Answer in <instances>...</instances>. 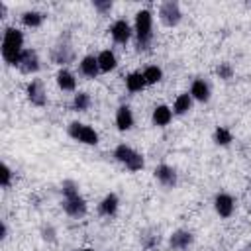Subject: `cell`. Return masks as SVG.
Returning a JSON list of instances; mask_svg holds the SVG:
<instances>
[{
	"instance_id": "1",
	"label": "cell",
	"mask_w": 251,
	"mask_h": 251,
	"mask_svg": "<svg viewBox=\"0 0 251 251\" xmlns=\"http://www.w3.org/2000/svg\"><path fill=\"white\" fill-rule=\"evenodd\" d=\"M2 59L8 65L18 67L20 57L24 53V33L16 27H6L2 35Z\"/></svg>"
},
{
	"instance_id": "2",
	"label": "cell",
	"mask_w": 251,
	"mask_h": 251,
	"mask_svg": "<svg viewBox=\"0 0 251 251\" xmlns=\"http://www.w3.org/2000/svg\"><path fill=\"white\" fill-rule=\"evenodd\" d=\"M63 192V208L71 218H82L86 214V200L78 192V184L75 180H63L61 184Z\"/></svg>"
},
{
	"instance_id": "3",
	"label": "cell",
	"mask_w": 251,
	"mask_h": 251,
	"mask_svg": "<svg viewBox=\"0 0 251 251\" xmlns=\"http://www.w3.org/2000/svg\"><path fill=\"white\" fill-rule=\"evenodd\" d=\"M133 33H135V43L137 49L147 51L153 39V16L149 10H139L135 14V25H133Z\"/></svg>"
},
{
	"instance_id": "4",
	"label": "cell",
	"mask_w": 251,
	"mask_h": 251,
	"mask_svg": "<svg viewBox=\"0 0 251 251\" xmlns=\"http://www.w3.org/2000/svg\"><path fill=\"white\" fill-rule=\"evenodd\" d=\"M114 157L122 163V165H126V169H129V171H141L143 167H145V159H143V155L141 153H137L133 147H129V145H126V143H120L116 149H114Z\"/></svg>"
},
{
	"instance_id": "5",
	"label": "cell",
	"mask_w": 251,
	"mask_h": 251,
	"mask_svg": "<svg viewBox=\"0 0 251 251\" xmlns=\"http://www.w3.org/2000/svg\"><path fill=\"white\" fill-rule=\"evenodd\" d=\"M69 135L75 141H80L84 145H96L98 143V133L94 131V127H90L86 124H80V122H73L69 126Z\"/></svg>"
},
{
	"instance_id": "6",
	"label": "cell",
	"mask_w": 251,
	"mask_h": 251,
	"mask_svg": "<svg viewBox=\"0 0 251 251\" xmlns=\"http://www.w3.org/2000/svg\"><path fill=\"white\" fill-rule=\"evenodd\" d=\"M159 20L169 25V27H175L178 25V22L182 20V12H180V4L175 2V0H167L159 6Z\"/></svg>"
},
{
	"instance_id": "7",
	"label": "cell",
	"mask_w": 251,
	"mask_h": 251,
	"mask_svg": "<svg viewBox=\"0 0 251 251\" xmlns=\"http://www.w3.org/2000/svg\"><path fill=\"white\" fill-rule=\"evenodd\" d=\"M18 69L24 73V75H33L39 71V57H37V51L35 49H24L22 57H20V63H18Z\"/></svg>"
},
{
	"instance_id": "8",
	"label": "cell",
	"mask_w": 251,
	"mask_h": 251,
	"mask_svg": "<svg viewBox=\"0 0 251 251\" xmlns=\"http://www.w3.org/2000/svg\"><path fill=\"white\" fill-rule=\"evenodd\" d=\"M25 94H27V98H29V102H31L33 106H45V102H47V94H45L43 82L37 80V78H33V80L27 82Z\"/></svg>"
},
{
	"instance_id": "9",
	"label": "cell",
	"mask_w": 251,
	"mask_h": 251,
	"mask_svg": "<svg viewBox=\"0 0 251 251\" xmlns=\"http://www.w3.org/2000/svg\"><path fill=\"white\" fill-rule=\"evenodd\" d=\"M214 208H216V214L220 218H229L233 214V208H235V202H233V196L227 194V192H220L216 198H214Z\"/></svg>"
},
{
	"instance_id": "10",
	"label": "cell",
	"mask_w": 251,
	"mask_h": 251,
	"mask_svg": "<svg viewBox=\"0 0 251 251\" xmlns=\"http://www.w3.org/2000/svg\"><path fill=\"white\" fill-rule=\"evenodd\" d=\"M110 33H112V39L116 41V43H127L129 41V37H131V33H133V29H131V25L126 22V20H116L112 25H110Z\"/></svg>"
},
{
	"instance_id": "11",
	"label": "cell",
	"mask_w": 251,
	"mask_h": 251,
	"mask_svg": "<svg viewBox=\"0 0 251 251\" xmlns=\"http://www.w3.org/2000/svg\"><path fill=\"white\" fill-rule=\"evenodd\" d=\"M192 241H194V237H192L190 231L178 229V231H175V233L171 235L169 245H171V249H175V251H184V249H188V247L192 245Z\"/></svg>"
},
{
	"instance_id": "12",
	"label": "cell",
	"mask_w": 251,
	"mask_h": 251,
	"mask_svg": "<svg viewBox=\"0 0 251 251\" xmlns=\"http://www.w3.org/2000/svg\"><path fill=\"white\" fill-rule=\"evenodd\" d=\"M73 57H75V53H73V49H71V45H69L67 41L57 43V45L53 47V51H51V59H53L57 65H67V63L73 61Z\"/></svg>"
},
{
	"instance_id": "13",
	"label": "cell",
	"mask_w": 251,
	"mask_h": 251,
	"mask_svg": "<svg viewBox=\"0 0 251 251\" xmlns=\"http://www.w3.org/2000/svg\"><path fill=\"white\" fill-rule=\"evenodd\" d=\"M155 178H157L163 186L173 188V186L176 184V171H175L173 167H169V165H159V167L155 169Z\"/></svg>"
},
{
	"instance_id": "14",
	"label": "cell",
	"mask_w": 251,
	"mask_h": 251,
	"mask_svg": "<svg viewBox=\"0 0 251 251\" xmlns=\"http://www.w3.org/2000/svg\"><path fill=\"white\" fill-rule=\"evenodd\" d=\"M133 112L129 106H120L118 112H116V126L120 131H127L133 127Z\"/></svg>"
},
{
	"instance_id": "15",
	"label": "cell",
	"mask_w": 251,
	"mask_h": 251,
	"mask_svg": "<svg viewBox=\"0 0 251 251\" xmlns=\"http://www.w3.org/2000/svg\"><path fill=\"white\" fill-rule=\"evenodd\" d=\"M118 206H120V198H118V194L110 192V194H106V196L102 198V202L98 204V212H100L102 216H106V218H112V216H116Z\"/></svg>"
},
{
	"instance_id": "16",
	"label": "cell",
	"mask_w": 251,
	"mask_h": 251,
	"mask_svg": "<svg viewBox=\"0 0 251 251\" xmlns=\"http://www.w3.org/2000/svg\"><path fill=\"white\" fill-rule=\"evenodd\" d=\"M171 120H173V108H169L167 104L155 106V110H153V114H151V122H153L155 126L165 127V126H169Z\"/></svg>"
},
{
	"instance_id": "17",
	"label": "cell",
	"mask_w": 251,
	"mask_h": 251,
	"mask_svg": "<svg viewBox=\"0 0 251 251\" xmlns=\"http://www.w3.org/2000/svg\"><path fill=\"white\" fill-rule=\"evenodd\" d=\"M190 96H192V100L208 102L210 100V84L204 78H196L190 86Z\"/></svg>"
},
{
	"instance_id": "18",
	"label": "cell",
	"mask_w": 251,
	"mask_h": 251,
	"mask_svg": "<svg viewBox=\"0 0 251 251\" xmlns=\"http://www.w3.org/2000/svg\"><path fill=\"white\" fill-rule=\"evenodd\" d=\"M80 73L86 78H96V75L100 73V65H98V57L94 55H86L80 59Z\"/></svg>"
},
{
	"instance_id": "19",
	"label": "cell",
	"mask_w": 251,
	"mask_h": 251,
	"mask_svg": "<svg viewBox=\"0 0 251 251\" xmlns=\"http://www.w3.org/2000/svg\"><path fill=\"white\" fill-rule=\"evenodd\" d=\"M96 57H98L100 73H110V71H114V69L118 67V59H116L114 51H110V49H104V51H100Z\"/></svg>"
},
{
	"instance_id": "20",
	"label": "cell",
	"mask_w": 251,
	"mask_h": 251,
	"mask_svg": "<svg viewBox=\"0 0 251 251\" xmlns=\"http://www.w3.org/2000/svg\"><path fill=\"white\" fill-rule=\"evenodd\" d=\"M57 84H59L61 90L73 92V90L76 88V78H75V75H73L69 69H61V71L57 73Z\"/></svg>"
},
{
	"instance_id": "21",
	"label": "cell",
	"mask_w": 251,
	"mask_h": 251,
	"mask_svg": "<svg viewBox=\"0 0 251 251\" xmlns=\"http://www.w3.org/2000/svg\"><path fill=\"white\" fill-rule=\"evenodd\" d=\"M145 86H147V82H145V78H143V73L133 71V73H129V75L126 76V88H127L129 92H141Z\"/></svg>"
},
{
	"instance_id": "22",
	"label": "cell",
	"mask_w": 251,
	"mask_h": 251,
	"mask_svg": "<svg viewBox=\"0 0 251 251\" xmlns=\"http://www.w3.org/2000/svg\"><path fill=\"white\" fill-rule=\"evenodd\" d=\"M190 108H192V96H190L188 92H184V94H178V96L175 98V104H173V114L182 116V114H186Z\"/></svg>"
},
{
	"instance_id": "23",
	"label": "cell",
	"mask_w": 251,
	"mask_h": 251,
	"mask_svg": "<svg viewBox=\"0 0 251 251\" xmlns=\"http://www.w3.org/2000/svg\"><path fill=\"white\" fill-rule=\"evenodd\" d=\"M22 22L27 27H39L43 24V14L41 12H35V10H27V12L22 14Z\"/></svg>"
},
{
	"instance_id": "24",
	"label": "cell",
	"mask_w": 251,
	"mask_h": 251,
	"mask_svg": "<svg viewBox=\"0 0 251 251\" xmlns=\"http://www.w3.org/2000/svg\"><path fill=\"white\" fill-rule=\"evenodd\" d=\"M143 78H145L147 84H155V82H159V80L163 78V71H161V67H157V65H149V67H145V71H143Z\"/></svg>"
},
{
	"instance_id": "25",
	"label": "cell",
	"mask_w": 251,
	"mask_h": 251,
	"mask_svg": "<svg viewBox=\"0 0 251 251\" xmlns=\"http://www.w3.org/2000/svg\"><path fill=\"white\" fill-rule=\"evenodd\" d=\"M214 141H216L218 145H229V143L233 141V135H231V131H229L227 127L220 126V127H216V131H214Z\"/></svg>"
},
{
	"instance_id": "26",
	"label": "cell",
	"mask_w": 251,
	"mask_h": 251,
	"mask_svg": "<svg viewBox=\"0 0 251 251\" xmlns=\"http://www.w3.org/2000/svg\"><path fill=\"white\" fill-rule=\"evenodd\" d=\"M88 106H90V96H88V92H76L75 98H73V108H75L76 112H84V110H88Z\"/></svg>"
},
{
	"instance_id": "27",
	"label": "cell",
	"mask_w": 251,
	"mask_h": 251,
	"mask_svg": "<svg viewBox=\"0 0 251 251\" xmlns=\"http://www.w3.org/2000/svg\"><path fill=\"white\" fill-rule=\"evenodd\" d=\"M10 182H12V169L6 163H2V167H0V186L8 188Z\"/></svg>"
},
{
	"instance_id": "28",
	"label": "cell",
	"mask_w": 251,
	"mask_h": 251,
	"mask_svg": "<svg viewBox=\"0 0 251 251\" xmlns=\"http://www.w3.org/2000/svg\"><path fill=\"white\" fill-rule=\"evenodd\" d=\"M216 73H218V76L224 78V80H229V78L233 76V69H231L229 63H220L218 69H216Z\"/></svg>"
},
{
	"instance_id": "29",
	"label": "cell",
	"mask_w": 251,
	"mask_h": 251,
	"mask_svg": "<svg viewBox=\"0 0 251 251\" xmlns=\"http://www.w3.org/2000/svg\"><path fill=\"white\" fill-rule=\"evenodd\" d=\"M94 8L104 16V14H108L112 10V2L110 0H94Z\"/></svg>"
},
{
	"instance_id": "30",
	"label": "cell",
	"mask_w": 251,
	"mask_h": 251,
	"mask_svg": "<svg viewBox=\"0 0 251 251\" xmlns=\"http://www.w3.org/2000/svg\"><path fill=\"white\" fill-rule=\"evenodd\" d=\"M41 233H43V239H49V241H53V239H55V231H53L51 227H43V231H41Z\"/></svg>"
},
{
	"instance_id": "31",
	"label": "cell",
	"mask_w": 251,
	"mask_h": 251,
	"mask_svg": "<svg viewBox=\"0 0 251 251\" xmlns=\"http://www.w3.org/2000/svg\"><path fill=\"white\" fill-rule=\"evenodd\" d=\"M6 235H8V227H6V224L2 222V224H0V239H6Z\"/></svg>"
},
{
	"instance_id": "32",
	"label": "cell",
	"mask_w": 251,
	"mask_h": 251,
	"mask_svg": "<svg viewBox=\"0 0 251 251\" xmlns=\"http://www.w3.org/2000/svg\"><path fill=\"white\" fill-rule=\"evenodd\" d=\"M76 251H94V249H76Z\"/></svg>"
}]
</instances>
